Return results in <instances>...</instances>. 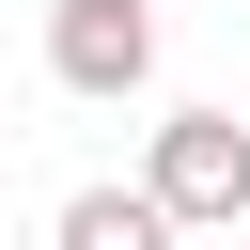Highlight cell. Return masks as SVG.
Returning <instances> with one entry per match:
<instances>
[{
  "mask_svg": "<svg viewBox=\"0 0 250 250\" xmlns=\"http://www.w3.org/2000/svg\"><path fill=\"white\" fill-rule=\"evenodd\" d=\"M141 203H156L172 234L250 219V125H234V109H172V125H156V156H141Z\"/></svg>",
  "mask_w": 250,
  "mask_h": 250,
  "instance_id": "1",
  "label": "cell"
},
{
  "mask_svg": "<svg viewBox=\"0 0 250 250\" xmlns=\"http://www.w3.org/2000/svg\"><path fill=\"white\" fill-rule=\"evenodd\" d=\"M47 78L62 94H141L156 78V16L141 0H47Z\"/></svg>",
  "mask_w": 250,
  "mask_h": 250,
  "instance_id": "2",
  "label": "cell"
},
{
  "mask_svg": "<svg viewBox=\"0 0 250 250\" xmlns=\"http://www.w3.org/2000/svg\"><path fill=\"white\" fill-rule=\"evenodd\" d=\"M47 250H172V219H156L141 188H78V203L47 219Z\"/></svg>",
  "mask_w": 250,
  "mask_h": 250,
  "instance_id": "3",
  "label": "cell"
}]
</instances>
